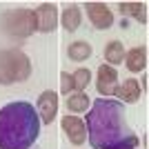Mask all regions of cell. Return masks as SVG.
I'll use <instances>...</instances> for the list:
<instances>
[{"mask_svg": "<svg viewBox=\"0 0 149 149\" xmlns=\"http://www.w3.org/2000/svg\"><path fill=\"white\" fill-rule=\"evenodd\" d=\"M125 105L111 98H96L87 111V138L91 149H136L138 136L125 118Z\"/></svg>", "mask_w": 149, "mask_h": 149, "instance_id": "obj_1", "label": "cell"}, {"mask_svg": "<svg viewBox=\"0 0 149 149\" xmlns=\"http://www.w3.org/2000/svg\"><path fill=\"white\" fill-rule=\"evenodd\" d=\"M40 125L31 102H7L0 109V149H29L40 136Z\"/></svg>", "mask_w": 149, "mask_h": 149, "instance_id": "obj_2", "label": "cell"}, {"mask_svg": "<svg viewBox=\"0 0 149 149\" xmlns=\"http://www.w3.org/2000/svg\"><path fill=\"white\" fill-rule=\"evenodd\" d=\"M31 74V62L20 49H2L0 51V85L27 80Z\"/></svg>", "mask_w": 149, "mask_h": 149, "instance_id": "obj_3", "label": "cell"}, {"mask_svg": "<svg viewBox=\"0 0 149 149\" xmlns=\"http://www.w3.org/2000/svg\"><path fill=\"white\" fill-rule=\"evenodd\" d=\"M7 27H9V33L18 38H27L31 31H36V16L29 9H18L7 16Z\"/></svg>", "mask_w": 149, "mask_h": 149, "instance_id": "obj_4", "label": "cell"}, {"mask_svg": "<svg viewBox=\"0 0 149 149\" xmlns=\"http://www.w3.org/2000/svg\"><path fill=\"white\" fill-rule=\"evenodd\" d=\"M96 89L102 98L107 96H113L116 89H118V74L116 69L109 67V65H100L98 71H96Z\"/></svg>", "mask_w": 149, "mask_h": 149, "instance_id": "obj_5", "label": "cell"}, {"mask_svg": "<svg viewBox=\"0 0 149 149\" xmlns=\"http://www.w3.org/2000/svg\"><path fill=\"white\" fill-rule=\"evenodd\" d=\"M36 16V31L40 33H51V31L56 29V22H58V7L54 2H45L40 5L33 11Z\"/></svg>", "mask_w": 149, "mask_h": 149, "instance_id": "obj_6", "label": "cell"}, {"mask_svg": "<svg viewBox=\"0 0 149 149\" xmlns=\"http://www.w3.org/2000/svg\"><path fill=\"white\" fill-rule=\"evenodd\" d=\"M36 111H38L40 123H45V125L54 123V118L58 116V96L51 91V89L40 93V98H38V102H36Z\"/></svg>", "mask_w": 149, "mask_h": 149, "instance_id": "obj_7", "label": "cell"}, {"mask_svg": "<svg viewBox=\"0 0 149 149\" xmlns=\"http://www.w3.org/2000/svg\"><path fill=\"white\" fill-rule=\"evenodd\" d=\"M85 9H87V18L96 29H109L113 25V13L105 2H87Z\"/></svg>", "mask_w": 149, "mask_h": 149, "instance_id": "obj_8", "label": "cell"}, {"mask_svg": "<svg viewBox=\"0 0 149 149\" xmlns=\"http://www.w3.org/2000/svg\"><path fill=\"white\" fill-rule=\"evenodd\" d=\"M62 131L67 134L69 143L76 145V147H80L85 140H87V127H85V123H82L78 116H62Z\"/></svg>", "mask_w": 149, "mask_h": 149, "instance_id": "obj_9", "label": "cell"}, {"mask_svg": "<svg viewBox=\"0 0 149 149\" xmlns=\"http://www.w3.org/2000/svg\"><path fill=\"white\" fill-rule=\"evenodd\" d=\"M125 65L131 74H138L147 67V47L140 45V47H134L131 51H125Z\"/></svg>", "mask_w": 149, "mask_h": 149, "instance_id": "obj_10", "label": "cell"}, {"mask_svg": "<svg viewBox=\"0 0 149 149\" xmlns=\"http://www.w3.org/2000/svg\"><path fill=\"white\" fill-rule=\"evenodd\" d=\"M113 96L123 98L120 102L134 105V102H138V100H140V82H138L136 78H127V80L123 82V87L116 89V93H113Z\"/></svg>", "mask_w": 149, "mask_h": 149, "instance_id": "obj_11", "label": "cell"}, {"mask_svg": "<svg viewBox=\"0 0 149 149\" xmlns=\"http://www.w3.org/2000/svg\"><path fill=\"white\" fill-rule=\"evenodd\" d=\"M60 22H62V27L67 31H76L78 27H80V22H82V13H80V7L78 5H67L65 7V11H62V16H60Z\"/></svg>", "mask_w": 149, "mask_h": 149, "instance_id": "obj_12", "label": "cell"}, {"mask_svg": "<svg viewBox=\"0 0 149 149\" xmlns=\"http://www.w3.org/2000/svg\"><path fill=\"white\" fill-rule=\"evenodd\" d=\"M89 102H91V98L85 91H71L67 96V109L74 113H85L89 109Z\"/></svg>", "mask_w": 149, "mask_h": 149, "instance_id": "obj_13", "label": "cell"}, {"mask_svg": "<svg viewBox=\"0 0 149 149\" xmlns=\"http://www.w3.org/2000/svg\"><path fill=\"white\" fill-rule=\"evenodd\" d=\"M120 13L123 16H131L138 22L147 25V5L145 2H120Z\"/></svg>", "mask_w": 149, "mask_h": 149, "instance_id": "obj_14", "label": "cell"}, {"mask_svg": "<svg viewBox=\"0 0 149 149\" xmlns=\"http://www.w3.org/2000/svg\"><path fill=\"white\" fill-rule=\"evenodd\" d=\"M67 56L71 58L74 62H82V60H87V58L91 56V45H89L87 40H76V42L69 45Z\"/></svg>", "mask_w": 149, "mask_h": 149, "instance_id": "obj_15", "label": "cell"}, {"mask_svg": "<svg viewBox=\"0 0 149 149\" xmlns=\"http://www.w3.org/2000/svg\"><path fill=\"white\" fill-rule=\"evenodd\" d=\"M105 60L109 62V67L113 65H123L125 60V47L120 40H111V42L105 47Z\"/></svg>", "mask_w": 149, "mask_h": 149, "instance_id": "obj_16", "label": "cell"}, {"mask_svg": "<svg viewBox=\"0 0 149 149\" xmlns=\"http://www.w3.org/2000/svg\"><path fill=\"white\" fill-rule=\"evenodd\" d=\"M71 80H74V91H85L87 85L91 82V71L85 67L76 69L74 74H71Z\"/></svg>", "mask_w": 149, "mask_h": 149, "instance_id": "obj_17", "label": "cell"}, {"mask_svg": "<svg viewBox=\"0 0 149 149\" xmlns=\"http://www.w3.org/2000/svg\"><path fill=\"white\" fill-rule=\"evenodd\" d=\"M60 91H62V96H69L74 91V80H71V74H67V71L60 74Z\"/></svg>", "mask_w": 149, "mask_h": 149, "instance_id": "obj_18", "label": "cell"}, {"mask_svg": "<svg viewBox=\"0 0 149 149\" xmlns=\"http://www.w3.org/2000/svg\"><path fill=\"white\" fill-rule=\"evenodd\" d=\"M147 80H149L147 76H143V91H147Z\"/></svg>", "mask_w": 149, "mask_h": 149, "instance_id": "obj_19", "label": "cell"}, {"mask_svg": "<svg viewBox=\"0 0 149 149\" xmlns=\"http://www.w3.org/2000/svg\"><path fill=\"white\" fill-rule=\"evenodd\" d=\"M125 149H129V147H125Z\"/></svg>", "mask_w": 149, "mask_h": 149, "instance_id": "obj_20", "label": "cell"}]
</instances>
